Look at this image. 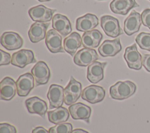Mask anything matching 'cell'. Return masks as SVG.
Here are the masks:
<instances>
[{
	"label": "cell",
	"instance_id": "cell-16",
	"mask_svg": "<svg viewBox=\"0 0 150 133\" xmlns=\"http://www.w3.org/2000/svg\"><path fill=\"white\" fill-rule=\"evenodd\" d=\"M49 24V23L41 22H36L33 23L28 31V36L30 41L36 43L44 39Z\"/></svg>",
	"mask_w": 150,
	"mask_h": 133
},
{
	"label": "cell",
	"instance_id": "cell-35",
	"mask_svg": "<svg viewBox=\"0 0 150 133\" xmlns=\"http://www.w3.org/2000/svg\"><path fill=\"white\" fill-rule=\"evenodd\" d=\"M71 133H88V132L84 130H82L80 128H77L73 130Z\"/></svg>",
	"mask_w": 150,
	"mask_h": 133
},
{
	"label": "cell",
	"instance_id": "cell-30",
	"mask_svg": "<svg viewBox=\"0 0 150 133\" xmlns=\"http://www.w3.org/2000/svg\"><path fill=\"white\" fill-rule=\"evenodd\" d=\"M0 133H16V130L14 126L8 123H1Z\"/></svg>",
	"mask_w": 150,
	"mask_h": 133
},
{
	"label": "cell",
	"instance_id": "cell-11",
	"mask_svg": "<svg viewBox=\"0 0 150 133\" xmlns=\"http://www.w3.org/2000/svg\"><path fill=\"white\" fill-rule=\"evenodd\" d=\"M34 77L30 73L21 75L16 82V91L19 96H26L34 88Z\"/></svg>",
	"mask_w": 150,
	"mask_h": 133
},
{
	"label": "cell",
	"instance_id": "cell-15",
	"mask_svg": "<svg viewBox=\"0 0 150 133\" xmlns=\"http://www.w3.org/2000/svg\"><path fill=\"white\" fill-rule=\"evenodd\" d=\"M122 49L119 38L112 40H106L98 47L99 54L104 57H113L117 54Z\"/></svg>",
	"mask_w": 150,
	"mask_h": 133
},
{
	"label": "cell",
	"instance_id": "cell-19",
	"mask_svg": "<svg viewBox=\"0 0 150 133\" xmlns=\"http://www.w3.org/2000/svg\"><path fill=\"white\" fill-rule=\"evenodd\" d=\"M139 6L135 0H112L110 4L113 13L122 15H127L131 9Z\"/></svg>",
	"mask_w": 150,
	"mask_h": 133
},
{
	"label": "cell",
	"instance_id": "cell-18",
	"mask_svg": "<svg viewBox=\"0 0 150 133\" xmlns=\"http://www.w3.org/2000/svg\"><path fill=\"white\" fill-rule=\"evenodd\" d=\"M98 24V19L91 13H87L76 20V28L80 32H88L93 30Z\"/></svg>",
	"mask_w": 150,
	"mask_h": 133
},
{
	"label": "cell",
	"instance_id": "cell-8",
	"mask_svg": "<svg viewBox=\"0 0 150 133\" xmlns=\"http://www.w3.org/2000/svg\"><path fill=\"white\" fill-rule=\"evenodd\" d=\"M36 62V60L35 58L34 53L30 50H21L14 52L11 57V64L21 68Z\"/></svg>",
	"mask_w": 150,
	"mask_h": 133
},
{
	"label": "cell",
	"instance_id": "cell-32",
	"mask_svg": "<svg viewBox=\"0 0 150 133\" xmlns=\"http://www.w3.org/2000/svg\"><path fill=\"white\" fill-rule=\"evenodd\" d=\"M64 103L67 106H71L73 104L78 100L77 97H76L74 96H73V94L68 92H64Z\"/></svg>",
	"mask_w": 150,
	"mask_h": 133
},
{
	"label": "cell",
	"instance_id": "cell-36",
	"mask_svg": "<svg viewBox=\"0 0 150 133\" xmlns=\"http://www.w3.org/2000/svg\"><path fill=\"white\" fill-rule=\"evenodd\" d=\"M40 2H47V1H49L50 0H38Z\"/></svg>",
	"mask_w": 150,
	"mask_h": 133
},
{
	"label": "cell",
	"instance_id": "cell-17",
	"mask_svg": "<svg viewBox=\"0 0 150 133\" xmlns=\"http://www.w3.org/2000/svg\"><path fill=\"white\" fill-rule=\"evenodd\" d=\"M69 111L74 120H82L87 123L90 122L91 110L89 106L79 102L70 106Z\"/></svg>",
	"mask_w": 150,
	"mask_h": 133
},
{
	"label": "cell",
	"instance_id": "cell-33",
	"mask_svg": "<svg viewBox=\"0 0 150 133\" xmlns=\"http://www.w3.org/2000/svg\"><path fill=\"white\" fill-rule=\"evenodd\" d=\"M142 63L145 69L150 72V54H144L142 57Z\"/></svg>",
	"mask_w": 150,
	"mask_h": 133
},
{
	"label": "cell",
	"instance_id": "cell-27",
	"mask_svg": "<svg viewBox=\"0 0 150 133\" xmlns=\"http://www.w3.org/2000/svg\"><path fill=\"white\" fill-rule=\"evenodd\" d=\"M135 41L141 49L150 51V33H140L137 36Z\"/></svg>",
	"mask_w": 150,
	"mask_h": 133
},
{
	"label": "cell",
	"instance_id": "cell-29",
	"mask_svg": "<svg viewBox=\"0 0 150 133\" xmlns=\"http://www.w3.org/2000/svg\"><path fill=\"white\" fill-rule=\"evenodd\" d=\"M142 23L150 29V9H144L141 13Z\"/></svg>",
	"mask_w": 150,
	"mask_h": 133
},
{
	"label": "cell",
	"instance_id": "cell-7",
	"mask_svg": "<svg viewBox=\"0 0 150 133\" xmlns=\"http://www.w3.org/2000/svg\"><path fill=\"white\" fill-rule=\"evenodd\" d=\"M98 59V55L95 50L83 48L74 55L73 61L77 65L87 66Z\"/></svg>",
	"mask_w": 150,
	"mask_h": 133
},
{
	"label": "cell",
	"instance_id": "cell-13",
	"mask_svg": "<svg viewBox=\"0 0 150 133\" xmlns=\"http://www.w3.org/2000/svg\"><path fill=\"white\" fill-rule=\"evenodd\" d=\"M52 27L59 32L62 37H66L72 30L71 23L67 16L56 13L52 18Z\"/></svg>",
	"mask_w": 150,
	"mask_h": 133
},
{
	"label": "cell",
	"instance_id": "cell-25",
	"mask_svg": "<svg viewBox=\"0 0 150 133\" xmlns=\"http://www.w3.org/2000/svg\"><path fill=\"white\" fill-rule=\"evenodd\" d=\"M69 111L66 108L62 106L54 110L49 111L47 113L49 121L54 124L65 123L69 117Z\"/></svg>",
	"mask_w": 150,
	"mask_h": 133
},
{
	"label": "cell",
	"instance_id": "cell-38",
	"mask_svg": "<svg viewBox=\"0 0 150 133\" xmlns=\"http://www.w3.org/2000/svg\"><path fill=\"white\" fill-rule=\"evenodd\" d=\"M149 1H150V0H149Z\"/></svg>",
	"mask_w": 150,
	"mask_h": 133
},
{
	"label": "cell",
	"instance_id": "cell-23",
	"mask_svg": "<svg viewBox=\"0 0 150 133\" xmlns=\"http://www.w3.org/2000/svg\"><path fill=\"white\" fill-rule=\"evenodd\" d=\"M103 37L102 33L97 29L84 32L81 37L83 46L91 49L96 48L100 45Z\"/></svg>",
	"mask_w": 150,
	"mask_h": 133
},
{
	"label": "cell",
	"instance_id": "cell-6",
	"mask_svg": "<svg viewBox=\"0 0 150 133\" xmlns=\"http://www.w3.org/2000/svg\"><path fill=\"white\" fill-rule=\"evenodd\" d=\"M36 86L47 83L50 77V72L47 65L43 61H38L31 69Z\"/></svg>",
	"mask_w": 150,
	"mask_h": 133
},
{
	"label": "cell",
	"instance_id": "cell-12",
	"mask_svg": "<svg viewBox=\"0 0 150 133\" xmlns=\"http://www.w3.org/2000/svg\"><path fill=\"white\" fill-rule=\"evenodd\" d=\"M62 38L54 29L49 30L45 37V43L48 50L52 53L64 52L62 47Z\"/></svg>",
	"mask_w": 150,
	"mask_h": 133
},
{
	"label": "cell",
	"instance_id": "cell-34",
	"mask_svg": "<svg viewBox=\"0 0 150 133\" xmlns=\"http://www.w3.org/2000/svg\"><path fill=\"white\" fill-rule=\"evenodd\" d=\"M32 133H49V132L44 127H37L32 130Z\"/></svg>",
	"mask_w": 150,
	"mask_h": 133
},
{
	"label": "cell",
	"instance_id": "cell-2",
	"mask_svg": "<svg viewBox=\"0 0 150 133\" xmlns=\"http://www.w3.org/2000/svg\"><path fill=\"white\" fill-rule=\"evenodd\" d=\"M100 24L105 34L111 37H117L123 34L118 20L110 15H104L100 18Z\"/></svg>",
	"mask_w": 150,
	"mask_h": 133
},
{
	"label": "cell",
	"instance_id": "cell-28",
	"mask_svg": "<svg viewBox=\"0 0 150 133\" xmlns=\"http://www.w3.org/2000/svg\"><path fill=\"white\" fill-rule=\"evenodd\" d=\"M73 126L69 123H63L56 124L49 130V133H71Z\"/></svg>",
	"mask_w": 150,
	"mask_h": 133
},
{
	"label": "cell",
	"instance_id": "cell-37",
	"mask_svg": "<svg viewBox=\"0 0 150 133\" xmlns=\"http://www.w3.org/2000/svg\"><path fill=\"white\" fill-rule=\"evenodd\" d=\"M99 1H103V0H99Z\"/></svg>",
	"mask_w": 150,
	"mask_h": 133
},
{
	"label": "cell",
	"instance_id": "cell-31",
	"mask_svg": "<svg viewBox=\"0 0 150 133\" xmlns=\"http://www.w3.org/2000/svg\"><path fill=\"white\" fill-rule=\"evenodd\" d=\"M1 52V61H0V65H8L11 63V55L3 51L2 50H0Z\"/></svg>",
	"mask_w": 150,
	"mask_h": 133
},
{
	"label": "cell",
	"instance_id": "cell-1",
	"mask_svg": "<svg viewBox=\"0 0 150 133\" xmlns=\"http://www.w3.org/2000/svg\"><path fill=\"white\" fill-rule=\"evenodd\" d=\"M137 89L135 84L130 81H118L110 88L111 97L115 100H122L133 95Z\"/></svg>",
	"mask_w": 150,
	"mask_h": 133
},
{
	"label": "cell",
	"instance_id": "cell-22",
	"mask_svg": "<svg viewBox=\"0 0 150 133\" xmlns=\"http://www.w3.org/2000/svg\"><path fill=\"white\" fill-rule=\"evenodd\" d=\"M25 105L30 113L37 114L43 117H45L47 110L46 102L36 96L26 99Z\"/></svg>",
	"mask_w": 150,
	"mask_h": 133
},
{
	"label": "cell",
	"instance_id": "cell-5",
	"mask_svg": "<svg viewBox=\"0 0 150 133\" xmlns=\"http://www.w3.org/2000/svg\"><path fill=\"white\" fill-rule=\"evenodd\" d=\"M124 57L129 68L135 70L141 69L142 57L138 52L135 43L125 48Z\"/></svg>",
	"mask_w": 150,
	"mask_h": 133
},
{
	"label": "cell",
	"instance_id": "cell-20",
	"mask_svg": "<svg viewBox=\"0 0 150 133\" xmlns=\"http://www.w3.org/2000/svg\"><path fill=\"white\" fill-rule=\"evenodd\" d=\"M0 98L1 100H10L16 94V85L15 80L8 76L4 78L0 83Z\"/></svg>",
	"mask_w": 150,
	"mask_h": 133
},
{
	"label": "cell",
	"instance_id": "cell-9",
	"mask_svg": "<svg viewBox=\"0 0 150 133\" xmlns=\"http://www.w3.org/2000/svg\"><path fill=\"white\" fill-rule=\"evenodd\" d=\"M23 41L21 36L14 32H4L1 37V44L8 50H15L21 48Z\"/></svg>",
	"mask_w": 150,
	"mask_h": 133
},
{
	"label": "cell",
	"instance_id": "cell-3",
	"mask_svg": "<svg viewBox=\"0 0 150 133\" xmlns=\"http://www.w3.org/2000/svg\"><path fill=\"white\" fill-rule=\"evenodd\" d=\"M105 94L104 89L100 86L91 85L85 88L81 93V98L91 104L103 100Z\"/></svg>",
	"mask_w": 150,
	"mask_h": 133
},
{
	"label": "cell",
	"instance_id": "cell-4",
	"mask_svg": "<svg viewBox=\"0 0 150 133\" xmlns=\"http://www.w3.org/2000/svg\"><path fill=\"white\" fill-rule=\"evenodd\" d=\"M56 9H50L43 5H39L29 9L28 13L31 19L35 22H47L53 18Z\"/></svg>",
	"mask_w": 150,
	"mask_h": 133
},
{
	"label": "cell",
	"instance_id": "cell-39",
	"mask_svg": "<svg viewBox=\"0 0 150 133\" xmlns=\"http://www.w3.org/2000/svg\"><path fill=\"white\" fill-rule=\"evenodd\" d=\"M68 1H69V0H68Z\"/></svg>",
	"mask_w": 150,
	"mask_h": 133
},
{
	"label": "cell",
	"instance_id": "cell-24",
	"mask_svg": "<svg viewBox=\"0 0 150 133\" xmlns=\"http://www.w3.org/2000/svg\"><path fill=\"white\" fill-rule=\"evenodd\" d=\"M81 44L82 41L80 34L77 32H73L64 39V50L70 55L74 56L77 50L81 47Z\"/></svg>",
	"mask_w": 150,
	"mask_h": 133
},
{
	"label": "cell",
	"instance_id": "cell-14",
	"mask_svg": "<svg viewBox=\"0 0 150 133\" xmlns=\"http://www.w3.org/2000/svg\"><path fill=\"white\" fill-rule=\"evenodd\" d=\"M141 23V15L139 12L133 10L124 20V32L128 36L132 35L139 30Z\"/></svg>",
	"mask_w": 150,
	"mask_h": 133
},
{
	"label": "cell",
	"instance_id": "cell-26",
	"mask_svg": "<svg viewBox=\"0 0 150 133\" xmlns=\"http://www.w3.org/2000/svg\"><path fill=\"white\" fill-rule=\"evenodd\" d=\"M81 83L77 81L73 76H71L70 81L64 89V92H66L73 94L79 99L81 95Z\"/></svg>",
	"mask_w": 150,
	"mask_h": 133
},
{
	"label": "cell",
	"instance_id": "cell-21",
	"mask_svg": "<svg viewBox=\"0 0 150 133\" xmlns=\"http://www.w3.org/2000/svg\"><path fill=\"white\" fill-rule=\"evenodd\" d=\"M107 62L95 61L87 68V79L92 83H97L104 78V69Z\"/></svg>",
	"mask_w": 150,
	"mask_h": 133
},
{
	"label": "cell",
	"instance_id": "cell-10",
	"mask_svg": "<svg viewBox=\"0 0 150 133\" xmlns=\"http://www.w3.org/2000/svg\"><path fill=\"white\" fill-rule=\"evenodd\" d=\"M64 90L60 85L52 84L50 86L47 94L50 108H57L62 106L64 98Z\"/></svg>",
	"mask_w": 150,
	"mask_h": 133
}]
</instances>
